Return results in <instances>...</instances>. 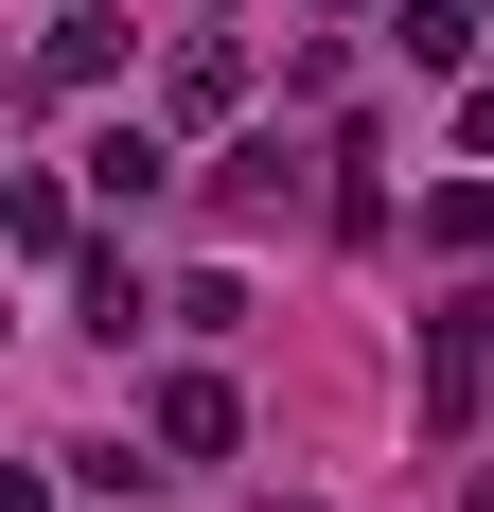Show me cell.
I'll list each match as a JSON object with an SVG mask.
<instances>
[{"label": "cell", "instance_id": "obj_1", "mask_svg": "<svg viewBox=\"0 0 494 512\" xmlns=\"http://www.w3.org/2000/svg\"><path fill=\"white\" fill-rule=\"evenodd\" d=\"M142 442H159L177 477H212V460L247 442V407H230V371H159V389H142Z\"/></svg>", "mask_w": 494, "mask_h": 512}, {"label": "cell", "instance_id": "obj_2", "mask_svg": "<svg viewBox=\"0 0 494 512\" xmlns=\"http://www.w3.org/2000/svg\"><path fill=\"white\" fill-rule=\"evenodd\" d=\"M477 389H494V301L459 283V301L424 318V424H477Z\"/></svg>", "mask_w": 494, "mask_h": 512}, {"label": "cell", "instance_id": "obj_3", "mask_svg": "<svg viewBox=\"0 0 494 512\" xmlns=\"http://www.w3.org/2000/svg\"><path fill=\"white\" fill-rule=\"evenodd\" d=\"M212 195H230V230H265V212H300V142H283V124H247Z\"/></svg>", "mask_w": 494, "mask_h": 512}, {"label": "cell", "instance_id": "obj_4", "mask_svg": "<svg viewBox=\"0 0 494 512\" xmlns=\"http://www.w3.org/2000/svg\"><path fill=\"white\" fill-rule=\"evenodd\" d=\"M89 177H106V212H159V195H177V159H159V124H106V142H89Z\"/></svg>", "mask_w": 494, "mask_h": 512}, {"label": "cell", "instance_id": "obj_5", "mask_svg": "<svg viewBox=\"0 0 494 512\" xmlns=\"http://www.w3.org/2000/svg\"><path fill=\"white\" fill-rule=\"evenodd\" d=\"M36 71H53V89H106V71H124V18H53Z\"/></svg>", "mask_w": 494, "mask_h": 512}, {"label": "cell", "instance_id": "obj_6", "mask_svg": "<svg viewBox=\"0 0 494 512\" xmlns=\"http://www.w3.org/2000/svg\"><path fill=\"white\" fill-rule=\"evenodd\" d=\"M71 301H89V336H142V265L89 248V265H71Z\"/></svg>", "mask_w": 494, "mask_h": 512}, {"label": "cell", "instance_id": "obj_7", "mask_svg": "<svg viewBox=\"0 0 494 512\" xmlns=\"http://www.w3.org/2000/svg\"><path fill=\"white\" fill-rule=\"evenodd\" d=\"M389 36L424 53V71H459V53H477V18H459V0H389Z\"/></svg>", "mask_w": 494, "mask_h": 512}, {"label": "cell", "instance_id": "obj_8", "mask_svg": "<svg viewBox=\"0 0 494 512\" xmlns=\"http://www.w3.org/2000/svg\"><path fill=\"white\" fill-rule=\"evenodd\" d=\"M424 248H494V177H442L424 195Z\"/></svg>", "mask_w": 494, "mask_h": 512}, {"label": "cell", "instance_id": "obj_9", "mask_svg": "<svg viewBox=\"0 0 494 512\" xmlns=\"http://www.w3.org/2000/svg\"><path fill=\"white\" fill-rule=\"evenodd\" d=\"M318 18H353V0H318Z\"/></svg>", "mask_w": 494, "mask_h": 512}]
</instances>
